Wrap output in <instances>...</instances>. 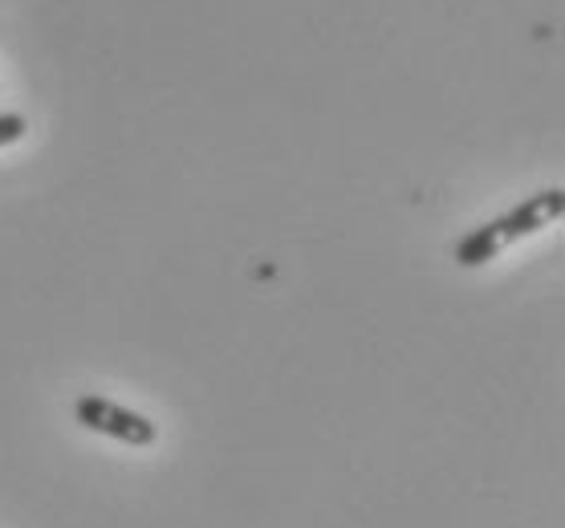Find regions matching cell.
<instances>
[{
  "label": "cell",
  "instance_id": "7a4b0ae2",
  "mask_svg": "<svg viewBox=\"0 0 565 528\" xmlns=\"http://www.w3.org/2000/svg\"><path fill=\"white\" fill-rule=\"evenodd\" d=\"M74 414L86 431H98V435L127 443V448H151L154 439H159V427L147 414L130 411V407L106 399V395H82L74 402Z\"/></svg>",
  "mask_w": 565,
  "mask_h": 528
},
{
  "label": "cell",
  "instance_id": "6da1fadb",
  "mask_svg": "<svg viewBox=\"0 0 565 528\" xmlns=\"http://www.w3.org/2000/svg\"><path fill=\"white\" fill-rule=\"evenodd\" d=\"M565 212V192L562 187H545V192L529 195L525 204H516L513 212H504L501 219H492L484 228H476L472 236H463L460 245H456V265L463 269H476V265H484L492 260L497 252L521 240V236H533L541 228H550L553 219H562Z\"/></svg>",
  "mask_w": 565,
  "mask_h": 528
},
{
  "label": "cell",
  "instance_id": "3957f363",
  "mask_svg": "<svg viewBox=\"0 0 565 528\" xmlns=\"http://www.w3.org/2000/svg\"><path fill=\"white\" fill-rule=\"evenodd\" d=\"M25 115H0V147H13V142L25 139Z\"/></svg>",
  "mask_w": 565,
  "mask_h": 528
}]
</instances>
